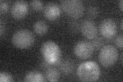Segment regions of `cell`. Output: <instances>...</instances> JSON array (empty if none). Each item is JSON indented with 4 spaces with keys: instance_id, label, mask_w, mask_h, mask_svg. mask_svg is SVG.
I'll return each instance as SVG.
<instances>
[{
    "instance_id": "obj_1",
    "label": "cell",
    "mask_w": 123,
    "mask_h": 82,
    "mask_svg": "<svg viewBox=\"0 0 123 82\" xmlns=\"http://www.w3.org/2000/svg\"><path fill=\"white\" fill-rule=\"evenodd\" d=\"M101 75L98 65L94 61H87L80 64L77 70V75L84 82L97 81Z\"/></svg>"
},
{
    "instance_id": "obj_2",
    "label": "cell",
    "mask_w": 123,
    "mask_h": 82,
    "mask_svg": "<svg viewBox=\"0 0 123 82\" xmlns=\"http://www.w3.org/2000/svg\"><path fill=\"white\" fill-rule=\"evenodd\" d=\"M41 52L45 60L51 64H57L61 61L60 48L55 43L52 41L44 43L41 47Z\"/></svg>"
},
{
    "instance_id": "obj_3",
    "label": "cell",
    "mask_w": 123,
    "mask_h": 82,
    "mask_svg": "<svg viewBox=\"0 0 123 82\" xmlns=\"http://www.w3.org/2000/svg\"><path fill=\"white\" fill-rule=\"evenodd\" d=\"M33 34L27 29H21L15 32L12 38L13 44L20 49H27L32 46L34 42Z\"/></svg>"
},
{
    "instance_id": "obj_4",
    "label": "cell",
    "mask_w": 123,
    "mask_h": 82,
    "mask_svg": "<svg viewBox=\"0 0 123 82\" xmlns=\"http://www.w3.org/2000/svg\"><path fill=\"white\" fill-rule=\"evenodd\" d=\"M118 57V53L117 48L112 45H107L101 48L98 60L104 67H109L116 63Z\"/></svg>"
},
{
    "instance_id": "obj_5",
    "label": "cell",
    "mask_w": 123,
    "mask_h": 82,
    "mask_svg": "<svg viewBox=\"0 0 123 82\" xmlns=\"http://www.w3.org/2000/svg\"><path fill=\"white\" fill-rule=\"evenodd\" d=\"M61 6L64 12L74 19L80 18L84 14L85 7L80 0H66L61 1Z\"/></svg>"
},
{
    "instance_id": "obj_6",
    "label": "cell",
    "mask_w": 123,
    "mask_h": 82,
    "mask_svg": "<svg viewBox=\"0 0 123 82\" xmlns=\"http://www.w3.org/2000/svg\"><path fill=\"white\" fill-rule=\"evenodd\" d=\"M94 49L90 42L81 41L77 43L74 47L75 55L80 59L86 60L93 54Z\"/></svg>"
},
{
    "instance_id": "obj_7",
    "label": "cell",
    "mask_w": 123,
    "mask_h": 82,
    "mask_svg": "<svg viewBox=\"0 0 123 82\" xmlns=\"http://www.w3.org/2000/svg\"><path fill=\"white\" fill-rule=\"evenodd\" d=\"M99 31L104 38L108 39L112 38L117 33L116 23L111 19H104L99 25Z\"/></svg>"
},
{
    "instance_id": "obj_8",
    "label": "cell",
    "mask_w": 123,
    "mask_h": 82,
    "mask_svg": "<svg viewBox=\"0 0 123 82\" xmlns=\"http://www.w3.org/2000/svg\"><path fill=\"white\" fill-rule=\"evenodd\" d=\"M80 30L83 36L89 40L97 37L98 30L95 23L90 19H86L80 24Z\"/></svg>"
},
{
    "instance_id": "obj_9",
    "label": "cell",
    "mask_w": 123,
    "mask_h": 82,
    "mask_svg": "<svg viewBox=\"0 0 123 82\" xmlns=\"http://www.w3.org/2000/svg\"><path fill=\"white\" fill-rule=\"evenodd\" d=\"M28 9V3L26 1H15L11 7V13L14 18L21 19L26 16L27 13Z\"/></svg>"
},
{
    "instance_id": "obj_10",
    "label": "cell",
    "mask_w": 123,
    "mask_h": 82,
    "mask_svg": "<svg viewBox=\"0 0 123 82\" xmlns=\"http://www.w3.org/2000/svg\"><path fill=\"white\" fill-rule=\"evenodd\" d=\"M61 14V9L59 6L55 2H49L46 5L44 9L45 17L49 20H55Z\"/></svg>"
},
{
    "instance_id": "obj_11",
    "label": "cell",
    "mask_w": 123,
    "mask_h": 82,
    "mask_svg": "<svg viewBox=\"0 0 123 82\" xmlns=\"http://www.w3.org/2000/svg\"><path fill=\"white\" fill-rule=\"evenodd\" d=\"M58 64L60 71L65 75L70 74L74 68V65L72 61L69 59L60 61Z\"/></svg>"
},
{
    "instance_id": "obj_12",
    "label": "cell",
    "mask_w": 123,
    "mask_h": 82,
    "mask_svg": "<svg viewBox=\"0 0 123 82\" xmlns=\"http://www.w3.org/2000/svg\"><path fill=\"white\" fill-rule=\"evenodd\" d=\"M24 80L27 82H43L45 81V78L39 72L31 71L26 75Z\"/></svg>"
},
{
    "instance_id": "obj_13",
    "label": "cell",
    "mask_w": 123,
    "mask_h": 82,
    "mask_svg": "<svg viewBox=\"0 0 123 82\" xmlns=\"http://www.w3.org/2000/svg\"><path fill=\"white\" fill-rule=\"evenodd\" d=\"M33 29L37 34L40 36H42L47 33L48 31V26L45 22L39 20L34 23Z\"/></svg>"
},
{
    "instance_id": "obj_14",
    "label": "cell",
    "mask_w": 123,
    "mask_h": 82,
    "mask_svg": "<svg viewBox=\"0 0 123 82\" xmlns=\"http://www.w3.org/2000/svg\"><path fill=\"white\" fill-rule=\"evenodd\" d=\"M45 76L48 81L55 82L60 79V73L55 68H48L46 71Z\"/></svg>"
},
{
    "instance_id": "obj_15",
    "label": "cell",
    "mask_w": 123,
    "mask_h": 82,
    "mask_svg": "<svg viewBox=\"0 0 123 82\" xmlns=\"http://www.w3.org/2000/svg\"><path fill=\"white\" fill-rule=\"evenodd\" d=\"M87 14L90 18H97L99 14L98 8L95 5H91L88 7Z\"/></svg>"
},
{
    "instance_id": "obj_16",
    "label": "cell",
    "mask_w": 123,
    "mask_h": 82,
    "mask_svg": "<svg viewBox=\"0 0 123 82\" xmlns=\"http://www.w3.org/2000/svg\"><path fill=\"white\" fill-rule=\"evenodd\" d=\"M94 50H98L102 48L104 45V40L100 37H96L91 43Z\"/></svg>"
},
{
    "instance_id": "obj_17",
    "label": "cell",
    "mask_w": 123,
    "mask_h": 82,
    "mask_svg": "<svg viewBox=\"0 0 123 82\" xmlns=\"http://www.w3.org/2000/svg\"><path fill=\"white\" fill-rule=\"evenodd\" d=\"M68 26L70 32L73 33H76L80 29V24L76 21L72 20L69 22Z\"/></svg>"
},
{
    "instance_id": "obj_18",
    "label": "cell",
    "mask_w": 123,
    "mask_h": 82,
    "mask_svg": "<svg viewBox=\"0 0 123 82\" xmlns=\"http://www.w3.org/2000/svg\"><path fill=\"white\" fill-rule=\"evenodd\" d=\"M13 81V78L10 74L6 72L0 73V82H11Z\"/></svg>"
},
{
    "instance_id": "obj_19",
    "label": "cell",
    "mask_w": 123,
    "mask_h": 82,
    "mask_svg": "<svg viewBox=\"0 0 123 82\" xmlns=\"http://www.w3.org/2000/svg\"><path fill=\"white\" fill-rule=\"evenodd\" d=\"M30 4L36 11H40L43 8V3L41 1H32L30 2Z\"/></svg>"
},
{
    "instance_id": "obj_20",
    "label": "cell",
    "mask_w": 123,
    "mask_h": 82,
    "mask_svg": "<svg viewBox=\"0 0 123 82\" xmlns=\"http://www.w3.org/2000/svg\"><path fill=\"white\" fill-rule=\"evenodd\" d=\"M9 8V4L7 1H0V12L1 14L5 13Z\"/></svg>"
},
{
    "instance_id": "obj_21",
    "label": "cell",
    "mask_w": 123,
    "mask_h": 82,
    "mask_svg": "<svg viewBox=\"0 0 123 82\" xmlns=\"http://www.w3.org/2000/svg\"><path fill=\"white\" fill-rule=\"evenodd\" d=\"M115 43L119 48H123V35L120 34L117 36L115 39Z\"/></svg>"
},
{
    "instance_id": "obj_22",
    "label": "cell",
    "mask_w": 123,
    "mask_h": 82,
    "mask_svg": "<svg viewBox=\"0 0 123 82\" xmlns=\"http://www.w3.org/2000/svg\"><path fill=\"white\" fill-rule=\"evenodd\" d=\"M5 25L2 20H1L0 22V36L2 37L3 35L5 32Z\"/></svg>"
},
{
    "instance_id": "obj_23",
    "label": "cell",
    "mask_w": 123,
    "mask_h": 82,
    "mask_svg": "<svg viewBox=\"0 0 123 82\" xmlns=\"http://www.w3.org/2000/svg\"><path fill=\"white\" fill-rule=\"evenodd\" d=\"M50 64H51L49 62H48L47 61L45 60L42 63V67L44 68H48Z\"/></svg>"
},
{
    "instance_id": "obj_24",
    "label": "cell",
    "mask_w": 123,
    "mask_h": 82,
    "mask_svg": "<svg viewBox=\"0 0 123 82\" xmlns=\"http://www.w3.org/2000/svg\"><path fill=\"white\" fill-rule=\"evenodd\" d=\"M119 6H120V9H121V11H122L123 8V1H122V0H121V1L120 2V3H119Z\"/></svg>"
},
{
    "instance_id": "obj_25",
    "label": "cell",
    "mask_w": 123,
    "mask_h": 82,
    "mask_svg": "<svg viewBox=\"0 0 123 82\" xmlns=\"http://www.w3.org/2000/svg\"><path fill=\"white\" fill-rule=\"evenodd\" d=\"M120 57H121V63L122 64V63H123V53H121Z\"/></svg>"
},
{
    "instance_id": "obj_26",
    "label": "cell",
    "mask_w": 123,
    "mask_h": 82,
    "mask_svg": "<svg viewBox=\"0 0 123 82\" xmlns=\"http://www.w3.org/2000/svg\"><path fill=\"white\" fill-rule=\"evenodd\" d=\"M123 19H122L121 23V30H123Z\"/></svg>"
}]
</instances>
